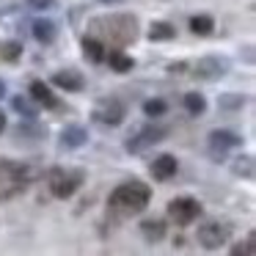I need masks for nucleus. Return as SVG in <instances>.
Returning a JSON list of instances; mask_svg holds the SVG:
<instances>
[{
	"label": "nucleus",
	"instance_id": "1",
	"mask_svg": "<svg viewBox=\"0 0 256 256\" xmlns=\"http://www.w3.org/2000/svg\"><path fill=\"white\" fill-rule=\"evenodd\" d=\"M96 42H110L116 47H127L130 42H135L138 36V20L130 17V14H116V17H100L88 25V34Z\"/></svg>",
	"mask_w": 256,
	"mask_h": 256
},
{
	"label": "nucleus",
	"instance_id": "2",
	"mask_svg": "<svg viewBox=\"0 0 256 256\" xmlns=\"http://www.w3.org/2000/svg\"><path fill=\"white\" fill-rule=\"evenodd\" d=\"M152 201V190L146 182H138V179H130V182H122L116 190L110 193V210L116 212V215H138V212H144L146 206H149Z\"/></svg>",
	"mask_w": 256,
	"mask_h": 256
},
{
	"label": "nucleus",
	"instance_id": "3",
	"mask_svg": "<svg viewBox=\"0 0 256 256\" xmlns=\"http://www.w3.org/2000/svg\"><path fill=\"white\" fill-rule=\"evenodd\" d=\"M30 182V171L22 162L3 160L0 162V198H12L20 190H25Z\"/></svg>",
	"mask_w": 256,
	"mask_h": 256
},
{
	"label": "nucleus",
	"instance_id": "4",
	"mask_svg": "<svg viewBox=\"0 0 256 256\" xmlns=\"http://www.w3.org/2000/svg\"><path fill=\"white\" fill-rule=\"evenodd\" d=\"M47 184H50V193L56 198H72L74 193L83 184V171H64V168H52L50 176H47Z\"/></svg>",
	"mask_w": 256,
	"mask_h": 256
},
{
	"label": "nucleus",
	"instance_id": "5",
	"mask_svg": "<svg viewBox=\"0 0 256 256\" xmlns=\"http://www.w3.org/2000/svg\"><path fill=\"white\" fill-rule=\"evenodd\" d=\"M198 215H201V204L196 198H190V196L168 201V218H171L176 226H190Z\"/></svg>",
	"mask_w": 256,
	"mask_h": 256
},
{
	"label": "nucleus",
	"instance_id": "6",
	"mask_svg": "<svg viewBox=\"0 0 256 256\" xmlns=\"http://www.w3.org/2000/svg\"><path fill=\"white\" fill-rule=\"evenodd\" d=\"M228 237H232V226H228V223H215V220L198 226V234H196V240H198L206 250H215V248H220V245H226Z\"/></svg>",
	"mask_w": 256,
	"mask_h": 256
},
{
	"label": "nucleus",
	"instance_id": "7",
	"mask_svg": "<svg viewBox=\"0 0 256 256\" xmlns=\"http://www.w3.org/2000/svg\"><path fill=\"white\" fill-rule=\"evenodd\" d=\"M206 146H210V157H212V160L220 162L223 157H226L228 149H237V146H242V138H240L237 132H232V130H215V132H210Z\"/></svg>",
	"mask_w": 256,
	"mask_h": 256
},
{
	"label": "nucleus",
	"instance_id": "8",
	"mask_svg": "<svg viewBox=\"0 0 256 256\" xmlns=\"http://www.w3.org/2000/svg\"><path fill=\"white\" fill-rule=\"evenodd\" d=\"M162 138H166V127H140L138 132L127 140V152L130 154H140L144 149L160 144Z\"/></svg>",
	"mask_w": 256,
	"mask_h": 256
},
{
	"label": "nucleus",
	"instance_id": "9",
	"mask_svg": "<svg viewBox=\"0 0 256 256\" xmlns=\"http://www.w3.org/2000/svg\"><path fill=\"white\" fill-rule=\"evenodd\" d=\"M223 72H226V61H223V58H201L193 69L196 78H204V80H215V78H220Z\"/></svg>",
	"mask_w": 256,
	"mask_h": 256
},
{
	"label": "nucleus",
	"instance_id": "10",
	"mask_svg": "<svg viewBox=\"0 0 256 256\" xmlns=\"http://www.w3.org/2000/svg\"><path fill=\"white\" fill-rule=\"evenodd\" d=\"M176 168H179V162H176V157H171V154H160L154 162H152V176L157 179V182H168V179L176 174Z\"/></svg>",
	"mask_w": 256,
	"mask_h": 256
},
{
	"label": "nucleus",
	"instance_id": "11",
	"mask_svg": "<svg viewBox=\"0 0 256 256\" xmlns=\"http://www.w3.org/2000/svg\"><path fill=\"white\" fill-rule=\"evenodd\" d=\"M94 118L96 122H102V124H122L124 122V108L118 105V102H105V105H100L94 110Z\"/></svg>",
	"mask_w": 256,
	"mask_h": 256
},
{
	"label": "nucleus",
	"instance_id": "12",
	"mask_svg": "<svg viewBox=\"0 0 256 256\" xmlns=\"http://www.w3.org/2000/svg\"><path fill=\"white\" fill-rule=\"evenodd\" d=\"M30 96H34L39 105H44V108H50V110H56L61 102H58V96L50 91V86H44L42 80H36V83H30Z\"/></svg>",
	"mask_w": 256,
	"mask_h": 256
},
{
	"label": "nucleus",
	"instance_id": "13",
	"mask_svg": "<svg viewBox=\"0 0 256 256\" xmlns=\"http://www.w3.org/2000/svg\"><path fill=\"white\" fill-rule=\"evenodd\" d=\"M52 86H58V88H64V91H80L83 88V78H80L78 72H72V69H66V72L52 74Z\"/></svg>",
	"mask_w": 256,
	"mask_h": 256
},
{
	"label": "nucleus",
	"instance_id": "14",
	"mask_svg": "<svg viewBox=\"0 0 256 256\" xmlns=\"http://www.w3.org/2000/svg\"><path fill=\"white\" fill-rule=\"evenodd\" d=\"M86 140H88V130H83V127H66L61 132V146H66V149H78V146H83Z\"/></svg>",
	"mask_w": 256,
	"mask_h": 256
},
{
	"label": "nucleus",
	"instance_id": "15",
	"mask_svg": "<svg viewBox=\"0 0 256 256\" xmlns=\"http://www.w3.org/2000/svg\"><path fill=\"white\" fill-rule=\"evenodd\" d=\"M56 34H58V28H56L52 20H36L34 22V36L42 42V44H50V42L56 39Z\"/></svg>",
	"mask_w": 256,
	"mask_h": 256
},
{
	"label": "nucleus",
	"instance_id": "16",
	"mask_svg": "<svg viewBox=\"0 0 256 256\" xmlns=\"http://www.w3.org/2000/svg\"><path fill=\"white\" fill-rule=\"evenodd\" d=\"M140 234L149 242H160L166 237V220H144L140 223Z\"/></svg>",
	"mask_w": 256,
	"mask_h": 256
},
{
	"label": "nucleus",
	"instance_id": "17",
	"mask_svg": "<svg viewBox=\"0 0 256 256\" xmlns=\"http://www.w3.org/2000/svg\"><path fill=\"white\" fill-rule=\"evenodd\" d=\"M83 52H86V56H88L94 64H102V61H105V44H102V42H96L94 36H86V39H83Z\"/></svg>",
	"mask_w": 256,
	"mask_h": 256
},
{
	"label": "nucleus",
	"instance_id": "18",
	"mask_svg": "<svg viewBox=\"0 0 256 256\" xmlns=\"http://www.w3.org/2000/svg\"><path fill=\"white\" fill-rule=\"evenodd\" d=\"M174 36H176V28H174L171 22H154L149 28V39L152 42H171Z\"/></svg>",
	"mask_w": 256,
	"mask_h": 256
},
{
	"label": "nucleus",
	"instance_id": "19",
	"mask_svg": "<svg viewBox=\"0 0 256 256\" xmlns=\"http://www.w3.org/2000/svg\"><path fill=\"white\" fill-rule=\"evenodd\" d=\"M190 30L198 36H210L212 30H215V20L206 17V14H196L193 20H190Z\"/></svg>",
	"mask_w": 256,
	"mask_h": 256
},
{
	"label": "nucleus",
	"instance_id": "20",
	"mask_svg": "<svg viewBox=\"0 0 256 256\" xmlns=\"http://www.w3.org/2000/svg\"><path fill=\"white\" fill-rule=\"evenodd\" d=\"M184 108H188V113H193V116H201V113L206 110V96L198 94V91H190V94H184Z\"/></svg>",
	"mask_w": 256,
	"mask_h": 256
},
{
	"label": "nucleus",
	"instance_id": "21",
	"mask_svg": "<svg viewBox=\"0 0 256 256\" xmlns=\"http://www.w3.org/2000/svg\"><path fill=\"white\" fill-rule=\"evenodd\" d=\"M108 66H110L113 72H130V69L135 66V61L130 56H124V52H110V56H108Z\"/></svg>",
	"mask_w": 256,
	"mask_h": 256
},
{
	"label": "nucleus",
	"instance_id": "22",
	"mask_svg": "<svg viewBox=\"0 0 256 256\" xmlns=\"http://www.w3.org/2000/svg\"><path fill=\"white\" fill-rule=\"evenodd\" d=\"M20 56H22V42H3L0 44V58L6 64H14Z\"/></svg>",
	"mask_w": 256,
	"mask_h": 256
},
{
	"label": "nucleus",
	"instance_id": "23",
	"mask_svg": "<svg viewBox=\"0 0 256 256\" xmlns=\"http://www.w3.org/2000/svg\"><path fill=\"white\" fill-rule=\"evenodd\" d=\"M234 174H237V176H254V157H237V162H234Z\"/></svg>",
	"mask_w": 256,
	"mask_h": 256
},
{
	"label": "nucleus",
	"instance_id": "24",
	"mask_svg": "<svg viewBox=\"0 0 256 256\" xmlns=\"http://www.w3.org/2000/svg\"><path fill=\"white\" fill-rule=\"evenodd\" d=\"M166 110H168L166 100H146L144 102V113H146V116H162Z\"/></svg>",
	"mask_w": 256,
	"mask_h": 256
},
{
	"label": "nucleus",
	"instance_id": "25",
	"mask_svg": "<svg viewBox=\"0 0 256 256\" xmlns=\"http://www.w3.org/2000/svg\"><path fill=\"white\" fill-rule=\"evenodd\" d=\"M12 108L17 113H22V116H30V118L36 116V108H30V102L25 96H12Z\"/></svg>",
	"mask_w": 256,
	"mask_h": 256
},
{
	"label": "nucleus",
	"instance_id": "26",
	"mask_svg": "<svg viewBox=\"0 0 256 256\" xmlns=\"http://www.w3.org/2000/svg\"><path fill=\"white\" fill-rule=\"evenodd\" d=\"M232 256H254V234H250L245 242H237L232 248Z\"/></svg>",
	"mask_w": 256,
	"mask_h": 256
},
{
	"label": "nucleus",
	"instance_id": "27",
	"mask_svg": "<svg viewBox=\"0 0 256 256\" xmlns=\"http://www.w3.org/2000/svg\"><path fill=\"white\" fill-rule=\"evenodd\" d=\"M52 3L56 0H28V6L36 8V12H44V8H52Z\"/></svg>",
	"mask_w": 256,
	"mask_h": 256
},
{
	"label": "nucleus",
	"instance_id": "28",
	"mask_svg": "<svg viewBox=\"0 0 256 256\" xmlns=\"http://www.w3.org/2000/svg\"><path fill=\"white\" fill-rule=\"evenodd\" d=\"M242 96H220V108H232V105H242Z\"/></svg>",
	"mask_w": 256,
	"mask_h": 256
},
{
	"label": "nucleus",
	"instance_id": "29",
	"mask_svg": "<svg viewBox=\"0 0 256 256\" xmlns=\"http://www.w3.org/2000/svg\"><path fill=\"white\" fill-rule=\"evenodd\" d=\"M6 130V116H3V110H0V132Z\"/></svg>",
	"mask_w": 256,
	"mask_h": 256
},
{
	"label": "nucleus",
	"instance_id": "30",
	"mask_svg": "<svg viewBox=\"0 0 256 256\" xmlns=\"http://www.w3.org/2000/svg\"><path fill=\"white\" fill-rule=\"evenodd\" d=\"M3 96H6V83L0 80V100H3Z\"/></svg>",
	"mask_w": 256,
	"mask_h": 256
}]
</instances>
